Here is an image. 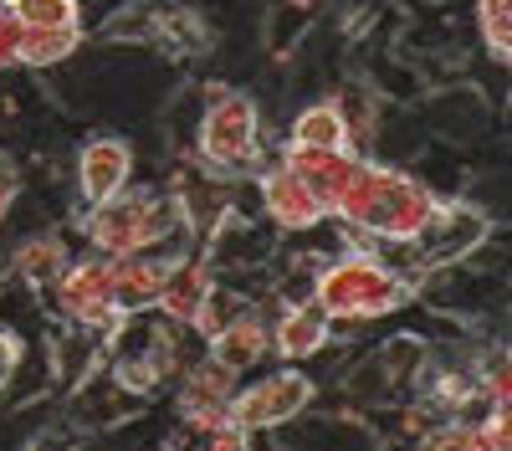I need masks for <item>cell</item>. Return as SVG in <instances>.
<instances>
[{
	"label": "cell",
	"mask_w": 512,
	"mask_h": 451,
	"mask_svg": "<svg viewBox=\"0 0 512 451\" xmlns=\"http://www.w3.org/2000/svg\"><path fill=\"white\" fill-rule=\"evenodd\" d=\"M333 108H338V118H344L349 154H379L384 129H390V118H395V103H384L364 72L338 82V88H333Z\"/></svg>",
	"instance_id": "cell-10"
},
{
	"label": "cell",
	"mask_w": 512,
	"mask_h": 451,
	"mask_svg": "<svg viewBox=\"0 0 512 451\" xmlns=\"http://www.w3.org/2000/svg\"><path fill=\"white\" fill-rule=\"evenodd\" d=\"M82 36H88L82 26H72V31H21V57H16V67H26V72H52V67H62V62L77 57Z\"/></svg>",
	"instance_id": "cell-20"
},
{
	"label": "cell",
	"mask_w": 512,
	"mask_h": 451,
	"mask_svg": "<svg viewBox=\"0 0 512 451\" xmlns=\"http://www.w3.org/2000/svg\"><path fill=\"white\" fill-rule=\"evenodd\" d=\"M0 11H6V0H0Z\"/></svg>",
	"instance_id": "cell-30"
},
{
	"label": "cell",
	"mask_w": 512,
	"mask_h": 451,
	"mask_svg": "<svg viewBox=\"0 0 512 451\" xmlns=\"http://www.w3.org/2000/svg\"><path fill=\"white\" fill-rule=\"evenodd\" d=\"M154 21H159L154 0H123L108 21H98V41H108V47H144V41H154Z\"/></svg>",
	"instance_id": "cell-21"
},
{
	"label": "cell",
	"mask_w": 512,
	"mask_h": 451,
	"mask_svg": "<svg viewBox=\"0 0 512 451\" xmlns=\"http://www.w3.org/2000/svg\"><path fill=\"white\" fill-rule=\"evenodd\" d=\"M415 451H487V441H482L477 421H441L415 441Z\"/></svg>",
	"instance_id": "cell-24"
},
{
	"label": "cell",
	"mask_w": 512,
	"mask_h": 451,
	"mask_svg": "<svg viewBox=\"0 0 512 451\" xmlns=\"http://www.w3.org/2000/svg\"><path fill=\"white\" fill-rule=\"evenodd\" d=\"M16 205H21V170L11 164V154H0V226L11 221Z\"/></svg>",
	"instance_id": "cell-27"
},
{
	"label": "cell",
	"mask_w": 512,
	"mask_h": 451,
	"mask_svg": "<svg viewBox=\"0 0 512 451\" xmlns=\"http://www.w3.org/2000/svg\"><path fill=\"white\" fill-rule=\"evenodd\" d=\"M77 226L98 257L118 262V257H144L159 236L180 226V211L164 190H123L103 205H82Z\"/></svg>",
	"instance_id": "cell-3"
},
{
	"label": "cell",
	"mask_w": 512,
	"mask_h": 451,
	"mask_svg": "<svg viewBox=\"0 0 512 451\" xmlns=\"http://www.w3.org/2000/svg\"><path fill=\"white\" fill-rule=\"evenodd\" d=\"M67 262H72L67 236L52 231V226H31V231H21V241L6 252V282H21V287L47 293V287L62 277Z\"/></svg>",
	"instance_id": "cell-12"
},
{
	"label": "cell",
	"mask_w": 512,
	"mask_h": 451,
	"mask_svg": "<svg viewBox=\"0 0 512 451\" xmlns=\"http://www.w3.org/2000/svg\"><path fill=\"white\" fill-rule=\"evenodd\" d=\"M52 313L72 328H88V334L108 339V328L118 323V282H113V262L88 252L72 257L62 267V277L52 282Z\"/></svg>",
	"instance_id": "cell-6"
},
{
	"label": "cell",
	"mask_w": 512,
	"mask_h": 451,
	"mask_svg": "<svg viewBox=\"0 0 512 451\" xmlns=\"http://www.w3.org/2000/svg\"><path fill=\"white\" fill-rule=\"evenodd\" d=\"M210 359H221L226 369H236V375H251L256 364L272 359V318L262 308H251L246 318H236L226 334H216L205 344Z\"/></svg>",
	"instance_id": "cell-15"
},
{
	"label": "cell",
	"mask_w": 512,
	"mask_h": 451,
	"mask_svg": "<svg viewBox=\"0 0 512 451\" xmlns=\"http://www.w3.org/2000/svg\"><path fill=\"white\" fill-rule=\"evenodd\" d=\"M256 308V298L251 293H241V287H231V282H216L205 293V303L195 308V318H190V334L200 339V344H210L216 334H226V328L236 323V318H246Z\"/></svg>",
	"instance_id": "cell-19"
},
{
	"label": "cell",
	"mask_w": 512,
	"mask_h": 451,
	"mask_svg": "<svg viewBox=\"0 0 512 451\" xmlns=\"http://www.w3.org/2000/svg\"><path fill=\"white\" fill-rule=\"evenodd\" d=\"M6 11L21 21V31H72V26H82L77 0H6Z\"/></svg>",
	"instance_id": "cell-23"
},
{
	"label": "cell",
	"mask_w": 512,
	"mask_h": 451,
	"mask_svg": "<svg viewBox=\"0 0 512 451\" xmlns=\"http://www.w3.org/2000/svg\"><path fill=\"white\" fill-rule=\"evenodd\" d=\"M0 287H6V252H0Z\"/></svg>",
	"instance_id": "cell-29"
},
{
	"label": "cell",
	"mask_w": 512,
	"mask_h": 451,
	"mask_svg": "<svg viewBox=\"0 0 512 451\" xmlns=\"http://www.w3.org/2000/svg\"><path fill=\"white\" fill-rule=\"evenodd\" d=\"M200 123H195V159L216 175L251 180L262 170V103L241 88L210 77L200 88Z\"/></svg>",
	"instance_id": "cell-1"
},
{
	"label": "cell",
	"mask_w": 512,
	"mask_h": 451,
	"mask_svg": "<svg viewBox=\"0 0 512 451\" xmlns=\"http://www.w3.org/2000/svg\"><path fill=\"white\" fill-rule=\"evenodd\" d=\"M492 118V103L482 98L477 82H446L425 98V129L446 144H472Z\"/></svg>",
	"instance_id": "cell-11"
},
{
	"label": "cell",
	"mask_w": 512,
	"mask_h": 451,
	"mask_svg": "<svg viewBox=\"0 0 512 451\" xmlns=\"http://www.w3.org/2000/svg\"><path fill=\"white\" fill-rule=\"evenodd\" d=\"M318 400V380L308 369H267L262 380H246L231 395V426H241L246 436H262V431H282L287 421H303V410H313Z\"/></svg>",
	"instance_id": "cell-5"
},
{
	"label": "cell",
	"mask_w": 512,
	"mask_h": 451,
	"mask_svg": "<svg viewBox=\"0 0 512 451\" xmlns=\"http://www.w3.org/2000/svg\"><path fill=\"white\" fill-rule=\"evenodd\" d=\"M134 144L118 139V134H98L77 149V195L82 205H103L123 190H134Z\"/></svg>",
	"instance_id": "cell-9"
},
{
	"label": "cell",
	"mask_w": 512,
	"mask_h": 451,
	"mask_svg": "<svg viewBox=\"0 0 512 451\" xmlns=\"http://www.w3.org/2000/svg\"><path fill=\"white\" fill-rule=\"evenodd\" d=\"M313 303L328 313V323H349V328H364L374 318H390L410 303V287L384 267L374 252H333L313 282Z\"/></svg>",
	"instance_id": "cell-2"
},
{
	"label": "cell",
	"mask_w": 512,
	"mask_h": 451,
	"mask_svg": "<svg viewBox=\"0 0 512 451\" xmlns=\"http://www.w3.org/2000/svg\"><path fill=\"white\" fill-rule=\"evenodd\" d=\"M164 262L154 257H118L113 262V282H118V308L123 313H149L159 298V282H164Z\"/></svg>",
	"instance_id": "cell-18"
},
{
	"label": "cell",
	"mask_w": 512,
	"mask_h": 451,
	"mask_svg": "<svg viewBox=\"0 0 512 451\" xmlns=\"http://www.w3.org/2000/svg\"><path fill=\"white\" fill-rule=\"evenodd\" d=\"M21 359H26V344H21V334H16V328H6V323H0V390H11V380H16Z\"/></svg>",
	"instance_id": "cell-25"
},
{
	"label": "cell",
	"mask_w": 512,
	"mask_h": 451,
	"mask_svg": "<svg viewBox=\"0 0 512 451\" xmlns=\"http://www.w3.org/2000/svg\"><path fill=\"white\" fill-rule=\"evenodd\" d=\"M195 451H251V436L241 431V426H216V431H205V436H195Z\"/></svg>",
	"instance_id": "cell-26"
},
{
	"label": "cell",
	"mask_w": 512,
	"mask_h": 451,
	"mask_svg": "<svg viewBox=\"0 0 512 451\" xmlns=\"http://www.w3.org/2000/svg\"><path fill=\"white\" fill-rule=\"evenodd\" d=\"M477 6V36L492 67H507L512 57V0H472Z\"/></svg>",
	"instance_id": "cell-22"
},
{
	"label": "cell",
	"mask_w": 512,
	"mask_h": 451,
	"mask_svg": "<svg viewBox=\"0 0 512 451\" xmlns=\"http://www.w3.org/2000/svg\"><path fill=\"white\" fill-rule=\"evenodd\" d=\"M328 344H333V323H328V313H323L313 298L272 313V354H277V359H287V364H313Z\"/></svg>",
	"instance_id": "cell-13"
},
{
	"label": "cell",
	"mask_w": 512,
	"mask_h": 451,
	"mask_svg": "<svg viewBox=\"0 0 512 451\" xmlns=\"http://www.w3.org/2000/svg\"><path fill=\"white\" fill-rule=\"evenodd\" d=\"M21 57V21L11 11H0V72H11Z\"/></svg>",
	"instance_id": "cell-28"
},
{
	"label": "cell",
	"mask_w": 512,
	"mask_h": 451,
	"mask_svg": "<svg viewBox=\"0 0 512 451\" xmlns=\"http://www.w3.org/2000/svg\"><path fill=\"white\" fill-rule=\"evenodd\" d=\"M154 41L175 57H205L210 47H216V31H210L205 16L195 6H185V0H164L159 21H154Z\"/></svg>",
	"instance_id": "cell-17"
},
{
	"label": "cell",
	"mask_w": 512,
	"mask_h": 451,
	"mask_svg": "<svg viewBox=\"0 0 512 451\" xmlns=\"http://www.w3.org/2000/svg\"><path fill=\"white\" fill-rule=\"evenodd\" d=\"M251 190H256V211H262V221L272 231H282V236H313L318 226H328L313 190L297 180L282 159L262 164V170L251 175Z\"/></svg>",
	"instance_id": "cell-8"
},
{
	"label": "cell",
	"mask_w": 512,
	"mask_h": 451,
	"mask_svg": "<svg viewBox=\"0 0 512 451\" xmlns=\"http://www.w3.org/2000/svg\"><path fill=\"white\" fill-rule=\"evenodd\" d=\"M216 282H221V277H216V267H210L200 252H190V257H180L175 267L164 272L159 298H154V313H159L164 323H185V328H190L195 308L205 303V293H210Z\"/></svg>",
	"instance_id": "cell-14"
},
{
	"label": "cell",
	"mask_w": 512,
	"mask_h": 451,
	"mask_svg": "<svg viewBox=\"0 0 512 451\" xmlns=\"http://www.w3.org/2000/svg\"><path fill=\"white\" fill-rule=\"evenodd\" d=\"M492 236H497V216L487 205H477L472 195H441L420 236H410V252L420 272H436V267H456L466 257H477Z\"/></svg>",
	"instance_id": "cell-4"
},
{
	"label": "cell",
	"mask_w": 512,
	"mask_h": 451,
	"mask_svg": "<svg viewBox=\"0 0 512 451\" xmlns=\"http://www.w3.org/2000/svg\"><path fill=\"white\" fill-rule=\"evenodd\" d=\"M175 385H180V395H175L180 431L205 436V431H216V426L231 421V395H236L241 375H236V369H226L221 359L200 354V359H190V364L180 369Z\"/></svg>",
	"instance_id": "cell-7"
},
{
	"label": "cell",
	"mask_w": 512,
	"mask_h": 451,
	"mask_svg": "<svg viewBox=\"0 0 512 451\" xmlns=\"http://www.w3.org/2000/svg\"><path fill=\"white\" fill-rule=\"evenodd\" d=\"M287 149H313V154H338L349 149V134H344V118H338L333 98H313L292 113L287 123Z\"/></svg>",
	"instance_id": "cell-16"
}]
</instances>
